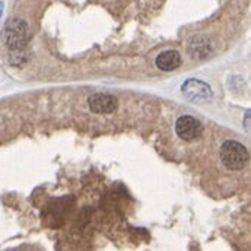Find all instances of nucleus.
Returning <instances> with one entry per match:
<instances>
[{
	"label": "nucleus",
	"instance_id": "0eeeda50",
	"mask_svg": "<svg viewBox=\"0 0 251 251\" xmlns=\"http://www.w3.org/2000/svg\"><path fill=\"white\" fill-rule=\"evenodd\" d=\"M188 51L193 59H206L212 53V46L206 37H194L188 43Z\"/></svg>",
	"mask_w": 251,
	"mask_h": 251
},
{
	"label": "nucleus",
	"instance_id": "1a4fd4ad",
	"mask_svg": "<svg viewBox=\"0 0 251 251\" xmlns=\"http://www.w3.org/2000/svg\"><path fill=\"white\" fill-rule=\"evenodd\" d=\"M246 128L250 130V111H247L246 114Z\"/></svg>",
	"mask_w": 251,
	"mask_h": 251
},
{
	"label": "nucleus",
	"instance_id": "20e7f679",
	"mask_svg": "<svg viewBox=\"0 0 251 251\" xmlns=\"http://www.w3.org/2000/svg\"><path fill=\"white\" fill-rule=\"evenodd\" d=\"M176 131L183 140L191 142L201 136L203 126L197 119H194L191 116H181L176 123Z\"/></svg>",
	"mask_w": 251,
	"mask_h": 251
},
{
	"label": "nucleus",
	"instance_id": "39448f33",
	"mask_svg": "<svg viewBox=\"0 0 251 251\" xmlns=\"http://www.w3.org/2000/svg\"><path fill=\"white\" fill-rule=\"evenodd\" d=\"M89 108L97 114H111L117 110L119 101L114 95L110 94H94L88 100Z\"/></svg>",
	"mask_w": 251,
	"mask_h": 251
},
{
	"label": "nucleus",
	"instance_id": "9d476101",
	"mask_svg": "<svg viewBox=\"0 0 251 251\" xmlns=\"http://www.w3.org/2000/svg\"><path fill=\"white\" fill-rule=\"evenodd\" d=\"M0 15H1V12H0Z\"/></svg>",
	"mask_w": 251,
	"mask_h": 251
},
{
	"label": "nucleus",
	"instance_id": "f257e3e1",
	"mask_svg": "<svg viewBox=\"0 0 251 251\" xmlns=\"http://www.w3.org/2000/svg\"><path fill=\"white\" fill-rule=\"evenodd\" d=\"M28 40H29V29L25 21L15 18L6 24L3 31V41L9 51L26 49Z\"/></svg>",
	"mask_w": 251,
	"mask_h": 251
},
{
	"label": "nucleus",
	"instance_id": "f03ea898",
	"mask_svg": "<svg viewBox=\"0 0 251 251\" xmlns=\"http://www.w3.org/2000/svg\"><path fill=\"white\" fill-rule=\"evenodd\" d=\"M221 161L231 171L243 170L249 162V151L240 142L226 140L221 146Z\"/></svg>",
	"mask_w": 251,
	"mask_h": 251
},
{
	"label": "nucleus",
	"instance_id": "423d86ee",
	"mask_svg": "<svg viewBox=\"0 0 251 251\" xmlns=\"http://www.w3.org/2000/svg\"><path fill=\"white\" fill-rule=\"evenodd\" d=\"M155 63H156L158 69H161L164 72H173L181 66V56L176 50H167V51H162L156 57Z\"/></svg>",
	"mask_w": 251,
	"mask_h": 251
},
{
	"label": "nucleus",
	"instance_id": "7ed1b4c3",
	"mask_svg": "<svg viewBox=\"0 0 251 251\" xmlns=\"http://www.w3.org/2000/svg\"><path fill=\"white\" fill-rule=\"evenodd\" d=\"M181 91L186 98L193 102H207L212 100V88L203 80L188 79L187 82L183 83Z\"/></svg>",
	"mask_w": 251,
	"mask_h": 251
},
{
	"label": "nucleus",
	"instance_id": "6e6552de",
	"mask_svg": "<svg viewBox=\"0 0 251 251\" xmlns=\"http://www.w3.org/2000/svg\"><path fill=\"white\" fill-rule=\"evenodd\" d=\"M29 60V53L26 51V49L24 50H15L9 53V63L15 67H21L25 63Z\"/></svg>",
	"mask_w": 251,
	"mask_h": 251
}]
</instances>
